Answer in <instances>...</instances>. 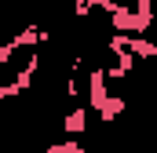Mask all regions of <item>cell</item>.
<instances>
[{"label": "cell", "instance_id": "6da1fadb", "mask_svg": "<svg viewBox=\"0 0 157 153\" xmlns=\"http://www.w3.org/2000/svg\"><path fill=\"white\" fill-rule=\"evenodd\" d=\"M106 15H110V26H113L117 33H124V37H146V33L154 29V22L143 18L132 4H117V0H113V7H110Z\"/></svg>", "mask_w": 157, "mask_h": 153}, {"label": "cell", "instance_id": "7a4b0ae2", "mask_svg": "<svg viewBox=\"0 0 157 153\" xmlns=\"http://www.w3.org/2000/svg\"><path fill=\"white\" fill-rule=\"evenodd\" d=\"M106 84H110V80H106V69H102V66H95V69L88 73V102H84L88 110L99 113V110L106 106V99H110V88H106Z\"/></svg>", "mask_w": 157, "mask_h": 153}, {"label": "cell", "instance_id": "3957f363", "mask_svg": "<svg viewBox=\"0 0 157 153\" xmlns=\"http://www.w3.org/2000/svg\"><path fill=\"white\" fill-rule=\"evenodd\" d=\"M62 131L70 139H84L88 135V106H73L70 113L62 117Z\"/></svg>", "mask_w": 157, "mask_h": 153}, {"label": "cell", "instance_id": "277c9868", "mask_svg": "<svg viewBox=\"0 0 157 153\" xmlns=\"http://www.w3.org/2000/svg\"><path fill=\"white\" fill-rule=\"evenodd\" d=\"M48 40H51V33H48V29L26 26L22 33H15V37H11V44H15V47H40V44H48Z\"/></svg>", "mask_w": 157, "mask_h": 153}, {"label": "cell", "instance_id": "5b68a950", "mask_svg": "<svg viewBox=\"0 0 157 153\" xmlns=\"http://www.w3.org/2000/svg\"><path fill=\"white\" fill-rule=\"evenodd\" d=\"M124 106H128V102H124V95H110V99H106V106L99 110V120H102V124H113V120L124 113Z\"/></svg>", "mask_w": 157, "mask_h": 153}, {"label": "cell", "instance_id": "8992f818", "mask_svg": "<svg viewBox=\"0 0 157 153\" xmlns=\"http://www.w3.org/2000/svg\"><path fill=\"white\" fill-rule=\"evenodd\" d=\"M11 99H22V91H18L11 80H0V106H4V102H11Z\"/></svg>", "mask_w": 157, "mask_h": 153}, {"label": "cell", "instance_id": "52a82bcc", "mask_svg": "<svg viewBox=\"0 0 157 153\" xmlns=\"http://www.w3.org/2000/svg\"><path fill=\"white\" fill-rule=\"evenodd\" d=\"M95 7H99L95 0H77V4H73V15H77V18H84V15H91Z\"/></svg>", "mask_w": 157, "mask_h": 153}, {"label": "cell", "instance_id": "ba28073f", "mask_svg": "<svg viewBox=\"0 0 157 153\" xmlns=\"http://www.w3.org/2000/svg\"><path fill=\"white\" fill-rule=\"evenodd\" d=\"M135 11H139L143 18H150V22H154V0H135Z\"/></svg>", "mask_w": 157, "mask_h": 153}, {"label": "cell", "instance_id": "9c48e42d", "mask_svg": "<svg viewBox=\"0 0 157 153\" xmlns=\"http://www.w3.org/2000/svg\"><path fill=\"white\" fill-rule=\"evenodd\" d=\"M15 51H18V47H15V44H11V40H7V44H4V47H0V69H4V66H7V62H11V55H15Z\"/></svg>", "mask_w": 157, "mask_h": 153}, {"label": "cell", "instance_id": "30bf717a", "mask_svg": "<svg viewBox=\"0 0 157 153\" xmlns=\"http://www.w3.org/2000/svg\"><path fill=\"white\" fill-rule=\"evenodd\" d=\"M139 153H146V150H139Z\"/></svg>", "mask_w": 157, "mask_h": 153}]
</instances>
